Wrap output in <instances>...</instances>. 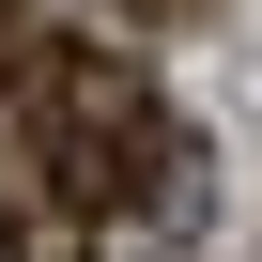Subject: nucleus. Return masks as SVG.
<instances>
[{
	"mask_svg": "<svg viewBox=\"0 0 262 262\" xmlns=\"http://www.w3.org/2000/svg\"><path fill=\"white\" fill-rule=\"evenodd\" d=\"M16 123H31V170L62 185V201H139V170L170 155V108L123 77V62H93V47H47L31 77H16Z\"/></svg>",
	"mask_w": 262,
	"mask_h": 262,
	"instance_id": "f257e3e1",
	"label": "nucleus"
}]
</instances>
